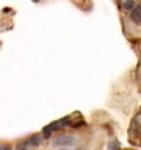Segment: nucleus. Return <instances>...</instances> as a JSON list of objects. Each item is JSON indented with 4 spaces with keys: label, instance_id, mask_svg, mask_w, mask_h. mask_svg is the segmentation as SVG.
Returning a JSON list of instances; mask_svg holds the SVG:
<instances>
[{
    "label": "nucleus",
    "instance_id": "obj_1",
    "mask_svg": "<svg viewBox=\"0 0 141 150\" xmlns=\"http://www.w3.org/2000/svg\"><path fill=\"white\" fill-rule=\"evenodd\" d=\"M74 142H75V139L72 138V136H69V134L60 136V138L55 141V144H56V145H72Z\"/></svg>",
    "mask_w": 141,
    "mask_h": 150
},
{
    "label": "nucleus",
    "instance_id": "obj_2",
    "mask_svg": "<svg viewBox=\"0 0 141 150\" xmlns=\"http://www.w3.org/2000/svg\"><path fill=\"white\" fill-rule=\"evenodd\" d=\"M130 17H132V21H133L135 23L140 25V21H141V6H140V3L132 8V16Z\"/></svg>",
    "mask_w": 141,
    "mask_h": 150
},
{
    "label": "nucleus",
    "instance_id": "obj_3",
    "mask_svg": "<svg viewBox=\"0 0 141 150\" xmlns=\"http://www.w3.org/2000/svg\"><path fill=\"white\" fill-rule=\"evenodd\" d=\"M39 142H41V138H39V136H38V134L31 136V139H30V144H31V145H38Z\"/></svg>",
    "mask_w": 141,
    "mask_h": 150
},
{
    "label": "nucleus",
    "instance_id": "obj_4",
    "mask_svg": "<svg viewBox=\"0 0 141 150\" xmlns=\"http://www.w3.org/2000/svg\"><path fill=\"white\" fill-rule=\"evenodd\" d=\"M133 6H135V2H133V0H125V2H124V8H125V9H132Z\"/></svg>",
    "mask_w": 141,
    "mask_h": 150
},
{
    "label": "nucleus",
    "instance_id": "obj_5",
    "mask_svg": "<svg viewBox=\"0 0 141 150\" xmlns=\"http://www.w3.org/2000/svg\"><path fill=\"white\" fill-rule=\"evenodd\" d=\"M52 131H53V130L50 128V125H49V127H46V128H44V138H50Z\"/></svg>",
    "mask_w": 141,
    "mask_h": 150
},
{
    "label": "nucleus",
    "instance_id": "obj_6",
    "mask_svg": "<svg viewBox=\"0 0 141 150\" xmlns=\"http://www.w3.org/2000/svg\"><path fill=\"white\" fill-rule=\"evenodd\" d=\"M17 150H27V149H25V144H21V145L17 147Z\"/></svg>",
    "mask_w": 141,
    "mask_h": 150
},
{
    "label": "nucleus",
    "instance_id": "obj_7",
    "mask_svg": "<svg viewBox=\"0 0 141 150\" xmlns=\"http://www.w3.org/2000/svg\"><path fill=\"white\" fill-rule=\"evenodd\" d=\"M0 150H3V147H0Z\"/></svg>",
    "mask_w": 141,
    "mask_h": 150
},
{
    "label": "nucleus",
    "instance_id": "obj_8",
    "mask_svg": "<svg viewBox=\"0 0 141 150\" xmlns=\"http://www.w3.org/2000/svg\"><path fill=\"white\" fill-rule=\"evenodd\" d=\"M61 150H66V149H61Z\"/></svg>",
    "mask_w": 141,
    "mask_h": 150
}]
</instances>
